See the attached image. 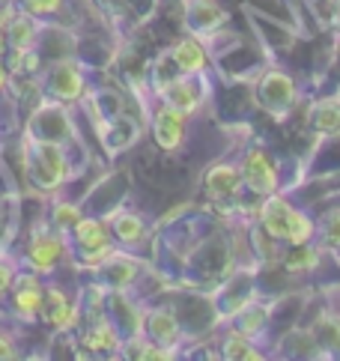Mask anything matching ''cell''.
I'll return each instance as SVG.
<instances>
[{
    "label": "cell",
    "mask_w": 340,
    "mask_h": 361,
    "mask_svg": "<svg viewBox=\"0 0 340 361\" xmlns=\"http://www.w3.org/2000/svg\"><path fill=\"white\" fill-rule=\"evenodd\" d=\"M152 135H155V144L162 149H167V152L179 149L182 137H186V114L162 102L152 114Z\"/></svg>",
    "instance_id": "cell-7"
},
{
    "label": "cell",
    "mask_w": 340,
    "mask_h": 361,
    "mask_svg": "<svg viewBox=\"0 0 340 361\" xmlns=\"http://www.w3.org/2000/svg\"><path fill=\"white\" fill-rule=\"evenodd\" d=\"M111 233L116 242H123V245H138L143 242V236H147V224H143V218L138 212H116L114 215V221H111Z\"/></svg>",
    "instance_id": "cell-14"
},
{
    "label": "cell",
    "mask_w": 340,
    "mask_h": 361,
    "mask_svg": "<svg viewBox=\"0 0 340 361\" xmlns=\"http://www.w3.org/2000/svg\"><path fill=\"white\" fill-rule=\"evenodd\" d=\"M167 57L174 60V66L182 72V75H200L206 66H209V54L203 42L198 36H186V39H179L174 48L167 51Z\"/></svg>",
    "instance_id": "cell-10"
},
{
    "label": "cell",
    "mask_w": 340,
    "mask_h": 361,
    "mask_svg": "<svg viewBox=\"0 0 340 361\" xmlns=\"http://www.w3.org/2000/svg\"><path fill=\"white\" fill-rule=\"evenodd\" d=\"M84 343L90 346V350H96V353H114V350H120V329L114 326V322H96V326H90L84 331Z\"/></svg>",
    "instance_id": "cell-17"
},
{
    "label": "cell",
    "mask_w": 340,
    "mask_h": 361,
    "mask_svg": "<svg viewBox=\"0 0 340 361\" xmlns=\"http://www.w3.org/2000/svg\"><path fill=\"white\" fill-rule=\"evenodd\" d=\"M42 317L51 329L57 331H69L78 326V305H72L69 293L57 287V283H48L45 287V302H42Z\"/></svg>",
    "instance_id": "cell-6"
},
{
    "label": "cell",
    "mask_w": 340,
    "mask_h": 361,
    "mask_svg": "<svg viewBox=\"0 0 340 361\" xmlns=\"http://www.w3.org/2000/svg\"><path fill=\"white\" fill-rule=\"evenodd\" d=\"M320 251H313V248H308V245H296V251L286 257L284 260V266H286V272H293V275H302V272H310L313 266L320 263V257H317Z\"/></svg>",
    "instance_id": "cell-23"
},
{
    "label": "cell",
    "mask_w": 340,
    "mask_h": 361,
    "mask_svg": "<svg viewBox=\"0 0 340 361\" xmlns=\"http://www.w3.org/2000/svg\"><path fill=\"white\" fill-rule=\"evenodd\" d=\"M242 188H245V183H242V171L236 164H215V167H209V173H206V195L212 200H218V203L236 200Z\"/></svg>",
    "instance_id": "cell-9"
},
{
    "label": "cell",
    "mask_w": 340,
    "mask_h": 361,
    "mask_svg": "<svg viewBox=\"0 0 340 361\" xmlns=\"http://www.w3.org/2000/svg\"><path fill=\"white\" fill-rule=\"evenodd\" d=\"M66 242H63V233H57L54 227L48 224H39L33 233H30V242H28V263L33 272H54L57 263L66 257Z\"/></svg>",
    "instance_id": "cell-2"
},
{
    "label": "cell",
    "mask_w": 340,
    "mask_h": 361,
    "mask_svg": "<svg viewBox=\"0 0 340 361\" xmlns=\"http://www.w3.org/2000/svg\"><path fill=\"white\" fill-rule=\"evenodd\" d=\"M313 126H317L322 135H337L340 132V105L337 102H322L317 114H313Z\"/></svg>",
    "instance_id": "cell-22"
},
{
    "label": "cell",
    "mask_w": 340,
    "mask_h": 361,
    "mask_svg": "<svg viewBox=\"0 0 340 361\" xmlns=\"http://www.w3.org/2000/svg\"><path fill=\"white\" fill-rule=\"evenodd\" d=\"M147 331L155 343H164V346H176L179 343V322L170 311H152L150 319H147Z\"/></svg>",
    "instance_id": "cell-15"
},
{
    "label": "cell",
    "mask_w": 340,
    "mask_h": 361,
    "mask_svg": "<svg viewBox=\"0 0 340 361\" xmlns=\"http://www.w3.org/2000/svg\"><path fill=\"white\" fill-rule=\"evenodd\" d=\"M293 96H296L293 81L284 78V75H269L263 87H260V102H263L266 108H272V114H281L284 108H290Z\"/></svg>",
    "instance_id": "cell-13"
},
{
    "label": "cell",
    "mask_w": 340,
    "mask_h": 361,
    "mask_svg": "<svg viewBox=\"0 0 340 361\" xmlns=\"http://www.w3.org/2000/svg\"><path fill=\"white\" fill-rule=\"evenodd\" d=\"M293 209H296V206H293L290 200L278 197V191H274V195H269V197L263 200V206H260V224H263V233H266L269 239L284 242L286 221H290Z\"/></svg>",
    "instance_id": "cell-11"
},
{
    "label": "cell",
    "mask_w": 340,
    "mask_h": 361,
    "mask_svg": "<svg viewBox=\"0 0 340 361\" xmlns=\"http://www.w3.org/2000/svg\"><path fill=\"white\" fill-rule=\"evenodd\" d=\"M72 239L78 245V251H96V248H104V245H111L114 242V233H111V227L99 221V218H81V221L75 224L72 230Z\"/></svg>",
    "instance_id": "cell-12"
},
{
    "label": "cell",
    "mask_w": 340,
    "mask_h": 361,
    "mask_svg": "<svg viewBox=\"0 0 340 361\" xmlns=\"http://www.w3.org/2000/svg\"><path fill=\"white\" fill-rule=\"evenodd\" d=\"M6 87H9V66L0 63V90H6Z\"/></svg>",
    "instance_id": "cell-31"
},
{
    "label": "cell",
    "mask_w": 340,
    "mask_h": 361,
    "mask_svg": "<svg viewBox=\"0 0 340 361\" xmlns=\"http://www.w3.org/2000/svg\"><path fill=\"white\" fill-rule=\"evenodd\" d=\"M16 355H18V353H16V343L0 334V358H16Z\"/></svg>",
    "instance_id": "cell-30"
},
{
    "label": "cell",
    "mask_w": 340,
    "mask_h": 361,
    "mask_svg": "<svg viewBox=\"0 0 340 361\" xmlns=\"http://www.w3.org/2000/svg\"><path fill=\"white\" fill-rule=\"evenodd\" d=\"M263 322H266V311L260 305H248V307H242V314L236 317V329L242 331V334H257L260 329H263Z\"/></svg>",
    "instance_id": "cell-25"
},
{
    "label": "cell",
    "mask_w": 340,
    "mask_h": 361,
    "mask_svg": "<svg viewBox=\"0 0 340 361\" xmlns=\"http://www.w3.org/2000/svg\"><path fill=\"white\" fill-rule=\"evenodd\" d=\"M162 102L170 108H176L182 111L188 117V114H194L200 108V102H203V87L194 81V75H182L179 72V78H170L164 87H162Z\"/></svg>",
    "instance_id": "cell-8"
},
{
    "label": "cell",
    "mask_w": 340,
    "mask_h": 361,
    "mask_svg": "<svg viewBox=\"0 0 340 361\" xmlns=\"http://www.w3.org/2000/svg\"><path fill=\"white\" fill-rule=\"evenodd\" d=\"M81 218L84 215H81V206H78V203H54V209H51V215H48V221H51V227H54L57 233L69 236Z\"/></svg>",
    "instance_id": "cell-21"
},
{
    "label": "cell",
    "mask_w": 340,
    "mask_h": 361,
    "mask_svg": "<svg viewBox=\"0 0 340 361\" xmlns=\"http://www.w3.org/2000/svg\"><path fill=\"white\" fill-rule=\"evenodd\" d=\"M102 269H104V275L111 278V283L116 290H126L128 283L138 278V263L132 260V257H126V254H114L108 263H102Z\"/></svg>",
    "instance_id": "cell-19"
},
{
    "label": "cell",
    "mask_w": 340,
    "mask_h": 361,
    "mask_svg": "<svg viewBox=\"0 0 340 361\" xmlns=\"http://www.w3.org/2000/svg\"><path fill=\"white\" fill-rule=\"evenodd\" d=\"M242 183L248 191H254L260 197H269L281 188V179H278V167H274L272 156L266 149H248L242 156Z\"/></svg>",
    "instance_id": "cell-3"
},
{
    "label": "cell",
    "mask_w": 340,
    "mask_h": 361,
    "mask_svg": "<svg viewBox=\"0 0 340 361\" xmlns=\"http://www.w3.org/2000/svg\"><path fill=\"white\" fill-rule=\"evenodd\" d=\"M16 275H18L16 263H12L9 257H0V299H4L6 293H12V283H16Z\"/></svg>",
    "instance_id": "cell-27"
},
{
    "label": "cell",
    "mask_w": 340,
    "mask_h": 361,
    "mask_svg": "<svg viewBox=\"0 0 340 361\" xmlns=\"http://www.w3.org/2000/svg\"><path fill=\"white\" fill-rule=\"evenodd\" d=\"M221 355L233 358V361H239V358H245V361L263 358V353H257V346L251 343V338H248V334H242L239 329L230 331L227 338H224V343H221Z\"/></svg>",
    "instance_id": "cell-20"
},
{
    "label": "cell",
    "mask_w": 340,
    "mask_h": 361,
    "mask_svg": "<svg viewBox=\"0 0 340 361\" xmlns=\"http://www.w3.org/2000/svg\"><path fill=\"white\" fill-rule=\"evenodd\" d=\"M18 6L21 12H28L33 18H48L63 9V0H18Z\"/></svg>",
    "instance_id": "cell-26"
},
{
    "label": "cell",
    "mask_w": 340,
    "mask_h": 361,
    "mask_svg": "<svg viewBox=\"0 0 340 361\" xmlns=\"http://www.w3.org/2000/svg\"><path fill=\"white\" fill-rule=\"evenodd\" d=\"M30 147L33 152L24 159V167H28V176L33 179V185L45 191L60 188L63 179H66V156H63L60 144L36 137Z\"/></svg>",
    "instance_id": "cell-1"
},
{
    "label": "cell",
    "mask_w": 340,
    "mask_h": 361,
    "mask_svg": "<svg viewBox=\"0 0 340 361\" xmlns=\"http://www.w3.org/2000/svg\"><path fill=\"white\" fill-rule=\"evenodd\" d=\"M322 236H325V242H329L332 248H340V212H332L329 215V224H325Z\"/></svg>",
    "instance_id": "cell-29"
},
{
    "label": "cell",
    "mask_w": 340,
    "mask_h": 361,
    "mask_svg": "<svg viewBox=\"0 0 340 361\" xmlns=\"http://www.w3.org/2000/svg\"><path fill=\"white\" fill-rule=\"evenodd\" d=\"M317 338L329 350H340V317L337 314H322L317 322Z\"/></svg>",
    "instance_id": "cell-24"
},
{
    "label": "cell",
    "mask_w": 340,
    "mask_h": 361,
    "mask_svg": "<svg viewBox=\"0 0 340 361\" xmlns=\"http://www.w3.org/2000/svg\"><path fill=\"white\" fill-rule=\"evenodd\" d=\"M36 36H39V18L28 16V12H18L16 21H12L6 30L9 48H36L39 45Z\"/></svg>",
    "instance_id": "cell-16"
},
{
    "label": "cell",
    "mask_w": 340,
    "mask_h": 361,
    "mask_svg": "<svg viewBox=\"0 0 340 361\" xmlns=\"http://www.w3.org/2000/svg\"><path fill=\"white\" fill-rule=\"evenodd\" d=\"M6 51H9V39H6V33L0 30V57H6Z\"/></svg>",
    "instance_id": "cell-32"
},
{
    "label": "cell",
    "mask_w": 340,
    "mask_h": 361,
    "mask_svg": "<svg viewBox=\"0 0 340 361\" xmlns=\"http://www.w3.org/2000/svg\"><path fill=\"white\" fill-rule=\"evenodd\" d=\"M313 236H317V227H313V218L308 212H302L296 206L293 215H290V221H286V233H284V242L286 245H308L313 242Z\"/></svg>",
    "instance_id": "cell-18"
},
{
    "label": "cell",
    "mask_w": 340,
    "mask_h": 361,
    "mask_svg": "<svg viewBox=\"0 0 340 361\" xmlns=\"http://www.w3.org/2000/svg\"><path fill=\"white\" fill-rule=\"evenodd\" d=\"M45 302V283L39 281V272H18L16 283H12V307L21 319H39Z\"/></svg>",
    "instance_id": "cell-4"
},
{
    "label": "cell",
    "mask_w": 340,
    "mask_h": 361,
    "mask_svg": "<svg viewBox=\"0 0 340 361\" xmlns=\"http://www.w3.org/2000/svg\"><path fill=\"white\" fill-rule=\"evenodd\" d=\"M45 87H48V93L57 96L60 102H78L84 96L87 81L72 60H57L54 66L45 72Z\"/></svg>",
    "instance_id": "cell-5"
},
{
    "label": "cell",
    "mask_w": 340,
    "mask_h": 361,
    "mask_svg": "<svg viewBox=\"0 0 340 361\" xmlns=\"http://www.w3.org/2000/svg\"><path fill=\"white\" fill-rule=\"evenodd\" d=\"M21 12V6H18V0H0V30H9V24L16 21V16Z\"/></svg>",
    "instance_id": "cell-28"
},
{
    "label": "cell",
    "mask_w": 340,
    "mask_h": 361,
    "mask_svg": "<svg viewBox=\"0 0 340 361\" xmlns=\"http://www.w3.org/2000/svg\"><path fill=\"white\" fill-rule=\"evenodd\" d=\"M332 27L340 33V0H337V9H334V18H332Z\"/></svg>",
    "instance_id": "cell-33"
}]
</instances>
